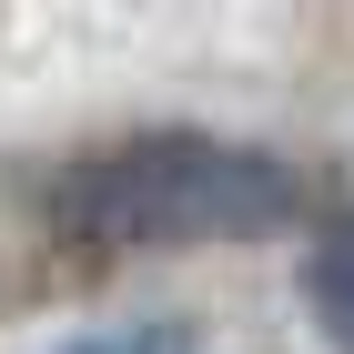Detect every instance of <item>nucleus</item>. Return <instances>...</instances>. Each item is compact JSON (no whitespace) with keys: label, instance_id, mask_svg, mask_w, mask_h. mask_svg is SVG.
I'll use <instances>...</instances> for the list:
<instances>
[{"label":"nucleus","instance_id":"3","mask_svg":"<svg viewBox=\"0 0 354 354\" xmlns=\"http://www.w3.org/2000/svg\"><path fill=\"white\" fill-rule=\"evenodd\" d=\"M61 354H192V324H172V314H152V324H102V334H82V344H61Z\"/></svg>","mask_w":354,"mask_h":354},{"label":"nucleus","instance_id":"1","mask_svg":"<svg viewBox=\"0 0 354 354\" xmlns=\"http://www.w3.org/2000/svg\"><path fill=\"white\" fill-rule=\"evenodd\" d=\"M41 223L91 253H192V243H253L314 223V172L294 152L223 132H122L91 142L41 183Z\"/></svg>","mask_w":354,"mask_h":354},{"label":"nucleus","instance_id":"2","mask_svg":"<svg viewBox=\"0 0 354 354\" xmlns=\"http://www.w3.org/2000/svg\"><path fill=\"white\" fill-rule=\"evenodd\" d=\"M304 314H314V334L334 354H354V203L324 213V233L304 253Z\"/></svg>","mask_w":354,"mask_h":354}]
</instances>
